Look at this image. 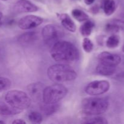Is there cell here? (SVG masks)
Segmentation results:
<instances>
[{"mask_svg": "<svg viewBox=\"0 0 124 124\" xmlns=\"http://www.w3.org/2000/svg\"><path fill=\"white\" fill-rule=\"evenodd\" d=\"M51 56L57 62H71L78 59L79 53L72 43L59 40L52 46Z\"/></svg>", "mask_w": 124, "mask_h": 124, "instance_id": "6da1fadb", "label": "cell"}, {"mask_svg": "<svg viewBox=\"0 0 124 124\" xmlns=\"http://www.w3.org/2000/svg\"><path fill=\"white\" fill-rule=\"evenodd\" d=\"M48 78L56 83L69 82L77 78V73L69 65L62 64H56L50 66L47 69Z\"/></svg>", "mask_w": 124, "mask_h": 124, "instance_id": "7a4b0ae2", "label": "cell"}, {"mask_svg": "<svg viewBox=\"0 0 124 124\" xmlns=\"http://www.w3.org/2000/svg\"><path fill=\"white\" fill-rule=\"evenodd\" d=\"M109 107V101L105 98H87L81 103L82 111L88 115H99L106 112Z\"/></svg>", "mask_w": 124, "mask_h": 124, "instance_id": "3957f363", "label": "cell"}, {"mask_svg": "<svg viewBox=\"0 0 124 124\" xmlns=\"http://www.w3.org/2000/svg\"><path fill=\"white\" fill-rule=\"evenodd\" d=\"M6 103L15 108L23 111L31 105V99L27 93L18 90L8 91L5 96Z\"/></svg>", "mask_w": 124, "mask_h": 124, "instance_id": "277c9868", "label": "cell"}, {"mask_svg": "<svg viewBox=\"0 0 124 124\" xmlns=\"http://www.w3.org/2000/svg\"><path fill=\"white\" fill-rule=\"evenodd\" d=\"M67 93V88L61 84L51 85L44 89L42 101L45 104H57L65 98Z\"/></svg>", "mask_w": 124, "mask_h": 124, "instance_id": "5b68a950", "label": "cell"}, {"mask_svg": "<svg viewBox=\"0 0 124 124\" xmlns=\"http://www.w3.org/2000/svg\"><path fill=\"white\" fill-rule=\"evenodd\" d=\"M42 36L45 43L47 46H52L64 36V33L59 27L54 24H48L42 29Z\"/></svg>", "mask_w": 124, "mask_h": 124, "instance_id": "8992f818", "label": "cell"}, {"mask_svg": "<svg viewBox=\"0 0 124 124\" xmlns=\"http://www.w3.org/2000/svg\"><path fill=\"white\" fill-rule=\"evenodd\" d=\"M110 87L108 81L97 80L90 82L85 88V92L90 96H99L107 92Z\"/></svg>", "mask_w": 124, "mask_h": 124, "instance_id": "52a82bcc", "label": "cell"}, {"mask_svg": "<svg viewBox=\"0 0 124 124\" xmlns=\"http://www.w3.org/2000/svg\"><path fill=\"white\" fill-rule=\"evenodd\" d=\"M43 22V19L39 16L29 15L19 20L18 27L22 30H29L39 26Z\"/></svg>", "mask_w": 124, "mask_h": 124, "instance_id": "ba28073f", "label": "cell"}, {"mask_svg": "<svg viewBox=\"0 0 124 124\" xmlns=\"http://www.w3.org/2000/svg\"><path fill=\"white\" fill-rule=\"evenodd\" d=\"M44 88V85L41 82H34L27 86V90L31 99L35 101H39L42 100V94Z\"/></svg>", "mask_w": 124, "mask_h": 124, "instance_id": "9c48e42d", "label": "cell"}, {"mask_svg": "<svg viewBox=\"0 0 124 124\" xmlns=\"http://www.w3.org/2000/svg\"><path fill=\"white\" fill-rule=\"evenodd\" d=\"M98 59L99 62L115 67L121 62V58L119 55L108 52L101 53L98 55Z\"/></svg>", "mask_w": 124, "mask_h": 124, "instance_id": "30bf717a", "label": "cell"}, {"mask_svg": "<svg viewBox=\"0 0 124 124\" xmlns=\"http://www.w3.org/2000/svg\"><path fill=\"white\" fill-rule=\"evenodd\" d=\"M14 10L17 13H30L37 12L39 8L29 0H18L15 4Z\"/></svg>", "mask_w": 124, "mask_h": 124, "instance_id": "8fae6325", "label": "cell"}, {"mask_svg": "<svg viewBox=\"0 0 124 124\" xmlns=\"http://www.w3.org/2000/svg\"><path fill=\"white\" fill-rule=\"evenodd\" d=\"M62 26L71 32H75L76 30V25L70 16L66 13L58 14Z\"/></svg>", "mask_w": 124, "mask_h": 124, "instance_id": "7c38bea8", "label": "cell"}, {"mask_svg": "<svg viewBox=\"0 0 124 124\" xmlns=\"http://www.w3.org/2000/svg\"><path fill=\"white\" fill-rule=\"evenodd\" d=\"M38 37L37 33L35 31H29L21 35L18 37V41L23 46H27L35 42Z\"/></svg>", "mask_w": 124, "mask_h": 124, "instance_id": "4fadbf2b", "label": "cell"}, {"mask_svg": "<svg viewBox=\"0 0 124 124\" xmlns=\"http://www.w3.org/2000/svg\"><path fill=\"white\" fill-rule=\"evenodd\" d=\"M96 72L99 75L108 76H111L115 73L116 71V68L115 66L99 62L98 66L96 67Z\"/></svg>", "mask_w": 124, "mask_h": 124, "instance_id": "5bb4252c", "label": "cell"}, {"mask_svg": "<svg viewBox=\"0 0 124 124\" xmlns=\"http://www.w3.org/2000/svg\"><path fill=\"white\" fill-rule=\"evenodd\" d=\"M21 110L15 108L8 104H0V115L13 116L21 113Z\"/></svg>", "mask_w": 124, "mask_h": 124, "instance_id": "9a60e30c", "label": "cell"}, {"mask_svg": "<svg viewBox=\"0 0 124 124\" xmlns=\"http://www.w3.org/2000/svg\"><path fill=\"white\" fill-rule=\"evenodd\" d=\"M94 27L95 24L94 22L87 19L80 27V32L82 36L87 37L92 34Z\"/></svg>", "mask_w": 124, "mask_h": 124, "instance_id": "2e32d148", "label": "cell"}, {"mask_svg": "<svg viewBox=\"0 0 124 124\" xmlns=\"http://www.w3.org/2000/svg\"><path fill=\"white\" fill-rule=\"evenodd\" d=\"M59 108V105L58 103L54 104H48L43 102V104L41 105L40 107L41 111L46 116H50L54 114L56 111H58Z\"/></svg>", "mask_w": 124, "mask_h": 124, "instance_id": "e0dca14e", "label": "cell"}, {"mask_svg": "<svg viewBox=\"0 0 124 124\" xmlns=\"http://www.w3.org/2000/svg\"><path fill=\"white\" fill-rule=\"evenodd\" d=\"M103 9L106 15L110 16L113 14L116 9V4L115 0H105L103 5Z\"/></svg>", "mask_w": 124, "mask_h": 124, "instance_id": "ac0fdd59", "label": "cell"}, {"mask_svg": "<svg viewBox=\"0 0 124 124\" xmlns=\"http://www.w3.org/2000/svg\"><path fill=\"white\" fill-rule=\"evenodd\" d=\"M71 14H72L73 17L79 22L85 21L89 18V16L85 12L78 8H75L73 10Z\"/></svg>", "mask_w": 124, "mask_h": 124, "instance_id": "d6986e66", "label": "cell"}, {"mask_svg": "<svg viewBox=\"0 0 124 124\" xmlns=\"http://www.w3.org/2000/svg\"><path fill=\"white\" fill-rule=\"evenodd\" d=\"M120 43V38L117 35L113 34L111 35L106 41V46L109 48H116Z\"/></svg>", "mask_w": 124, "mask_h": 124, "instance_id": "ffe728a7", "label": "cell"}, {"mask_svg": "<svg viewBox=\"0 0 124 124\" xmlns=\"http://www.w3.org/2000/svg\"><path fill=\"white\" fill-rule=\"evenodd\" d=\"M29 119L33 123H41L42 121V115L38 111H33L29 114Z\"/></svg>", "mask_w": 124, "mask_h": 124, "instance_id": "44dd1931", "label": "cell"}, {"mask_svg": "<svg viewBox=\"0 0 124 124\" xmlns=\"http://www.w3.org/2000/svg\"><path fill=\"white\" fill-rule=\"evenodd\" d=\"M82 47H83L84 50L87 53H90L93 50L94 45L92 41L88 38L87 37H85L84 38L83 42H82Z\"/></svg>", "mask_w": 124, "mask_h": 124, "instance_id": "7402d4cb", "label": "cell"}, {"mask_svg": "<svg viewBox=\"0 0 124 124\" xmlns=\"http://www.w3.org/2000/svg\"><path fill=\"white\" fill-rule=\"evenodd\" d=\"M11 81L4 77H0V92L8 89L11 85Z\"/></svg>", "mask_w": 124, "mask_h": 124, "instance_id": "603a6c76", "label": "cell"}, {"mask_svg": "<svg viewBox=\"0 0 124 124\" xmlns=\"http://www.w3.org/2000/svg\"><path fill=\"white\" fill-rule=\"evenodd\" d=\"M85 123L86 124H107V120L104 117L101 116H96V117H92L89 119L88 121H85Z\"/></svg>", "mask_w": 124, "mask_h": 124, "instance_id": "cb8c5ba5", "label": "cell"}, {"mask_svg": "<svg viewBox=\"0 0 124 124\" xmlns=\"http://www.w3.org/2000/svg\"><path fill=\"white\" fill-rule=\"evenodd\" d=\"M105 30L107 32L111 33H117L120 31L117 25L111 21L107 24L106 27H105Z\"/></svg>", "mask_w": 124, "mask_h": 124, "instance_id": "d4e9b609", "label": "cell"}, {"mask_svg": "<svg viewBox=\"0 0 124 124\" xmlns=\"http://www.w3.org/2000/svg\"><path fill=\"white\" fill-rule=\"evenodd\" d=\"M111 22L117 25V27L119 28V30H122V31L124 32V21L121 20V19H113L111 21Z\"/></svg>", "mask_w": 124, "mask_h": 124, "instance_id": "484cf974", "label": "cell"}, {"mask_svg": "<svg viewBox=\"0 0 124 124\" xmlns=\"http://www.w3.org/2000/svg\"><path fill=\"white\" fill-rule=\"evenodd\" d=\"M12 124H26V122L24 121L23 119H15L12 122Z\"/></svg>", "mask_w": 124, "mask_h": 124, "instance_id": "4316f807", "label": "cell"}, {"mask_svg": "<svg viewBox=\"0 0 124 124\" xmlns=\"http://www.w3.org/2000/svg\"><path fill=\"white\" fill-rule=\"evenodd\" d=\"M95 0H84V2L87 5H91L94 2Z\"/></svg>", "mask_w": 124, "mask_h": 124, "instance_id": "83f0119b", "label": "cell"}, {"mask_svg": "<svg viewBox=\"0 0 124 124\" xmlns=\"http://www.w3.org/2000/svg\"><path fill=\"white\" fill-rule=\"evenodd\" d=\"M2 16H3V15H2V12H0V21H1V19H2Z\"/></svg>", "mask_w": 124, "mask_h": 124, "instance_id": "f1b7e54d", "label": "cell"}, {"mask_svg": "<svg viewBox=\"0 0 124 124\" xmlns=\"http://www.w3.org/2000/svg\"><path fill=\"white\" fill-rule=\"evenodd\" d=\"M5 122H4V121H0V124H4Z\"/></svg>", "mask_w": 124, "mask_h": 124, "instance_id": "f546056e", "label": "cell"}, {"mask_svg": "<svg viewBox=\"0 0 124 124\" xmlns=\"http://www.w3.org/2000/svg\"><path fill=\"white\" fill-rule=\"evenodd\" d=\"M122 50H123V52H124V45L123 47H122Z\"/></svg>", "mask_w": 124, "mask_h": 124, "instance_id": "4dcf8cb0", "label": "cell"}, {"mask_svg": "<svg viewBox=\"0 0 124 124\" xmlns=\"http://www.w3.org/2000/svg\"><path fill=\"white\" fill-rule=\"evenodd\" d=\"M2 1H7V0H2Z\"/></svg>", "mask_w": 124, "mask_h": 124, "instance_id": "1f68e13d", "label": "cell"}]
</instances>
